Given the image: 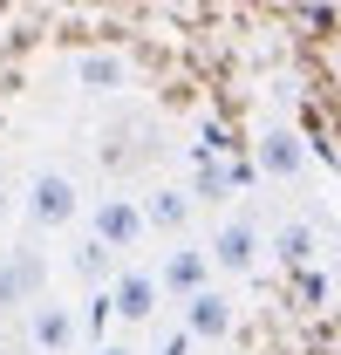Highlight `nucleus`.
<instances>
[{
	"mask_svg": "<svg viewBox=\"0 0 341 355\" xmlns=\"http://www.w3.org/2000/svg\"><path fill=\"white\" fill-rule=\"evenodd\" d=\"M89 232H96L110 253H130V246H143V232H150V219H143V198L103 191V198L89 205Z\"/></svg>",
	"mask_w": 341,
	"mask_h": 355,
	"instance_id": "obj_1",
	"label": "nucleus"
},
{
	"mask_svg": "<svg viewBox=\"0 0 341 355\" xmlns=\"http://www.w3.org/2000/svg\"><path fill=\"white\" fill-rule=\"evenodd\" d=\"M28 219L42 225V232L76 225V219H82V191H76V178H69V171H35V184H28Z\"/></svg>",
	"mask_w": 341,
	"mask_h": 355,
	"instance_id": "obj_2",
	"label": "nucleus"
},
{
	"mask_svg": "<svg viewBox=\"0 0 341 355\" xmlns=\"http://www.w3.org/2000/svg\"><path fill=\"white\" fill-rule=\"evenodd\" d=\"M76 335H82V321H76V308H69V301H35V308H28V342H35V349L42 355H69L76 349Z\"/></svg>",
	"mask_w": 341,
	"mask_h": 355,
	"instance_id": "obj_3",
	"label": "nucleus"
},
{
	"mask_svg": "<svg viewBox=\"0 0 341 355\" xmlns=\"http://www.w3.org/2000/svg\"><path fill=\"white\" fill-rule=\"evenodd\" d=\"M157 280H164L170 301H191L198 287H212V246H170L164 266H157Z\"/></svg>",
	"mask_w": 341,
	"mask_h": 355,
	"instance_id": "obj_4",
	"label": "nucleus"
},
{
	"mask_svg": "<svg viewBox=\"0 0 341 355\" xmlns=\"http://www.w3.org/2000/svg\"><path fill=\"white\" fill-rule=\"evenodd\" d=\"M110 301H116V321H157V301H164V280L143 273V266H123L110 280Z\"/></svg>",
	"mask_w": 341,
	"mask_h": 355,
	"instance_id": "obj_5",
	"label": "nucleus"
},
{
	"mask_svg": "<svg viewBox=\"0 0 341 355\" xmlns=\"http://www.w3.org/2000/svg\"><path fill=\"white\" fill-rule=\"evenodd\" d=\"M212 266H218V273H253V266H259V232L246 219H225L212 232Z\"/></svg>",
	"mask_w": 341,
	"mask_h": 355,
	"instance_id": "obj_6",
	"label": "nucleus"
},
{
	"mask_svg": "<svg viewBox=\"0 0 341 355\" xmlns=\"http://www.w3.org/2000/svg\"><path fill=\"white\" fill-rule=\"evenodd\" d=\"M232 321H239V314H232V301H225L218 287H198V294L184 301V328H191L198 342H225V335H232Z\"/></svg>",
	"mask_w": 341,
	"mask_h": 355,
	"instance_id": "obj_7",
	"label": "nucleus"
},
{
	"mask_svg": "<svg viewBox=\"0 0 341 355\" xmlns=\"http://www.w3.org/2000/svg\"><path fill=\"white\" fill-rule=\"evenodd\" d=\"M35 301H42V260L35 253L0 260V308H35Z\"/></svg>",
	"mask_w": 341,
	"mask_h": 355,
	"instance_id": "obj_8",
	"label": "nucleus"
},
{
	"mask_svg": "<svg viewBox=\"0 0 341 355\" xmlns=\"http://www.w3.org/2000/svg\"><path fill=\"white\" fill-rule=\"evenodd\" d=\"M300 164H307V150H300V137H294V130H266V137H259V171L294 178Z\"/></svg>",
	"mask_w": 341,
	"mask_h": 355,
	"instance_id": "obj_9",
	"label": "nucleus"
},
{
	"mask_svg": "<svg viewBox=\"0 0 341 355\" xmlns=\"http://www.w3.org/2000/svg\"><path fill=\"white\" fill-rule=\"evenodd\" d=\"M143 219H150V232H184V225H191V198L170 191V184H157V191L143 198Z\"/></svg>",
	"mask_w": 341,
	"mask_h": 355,
	"instance_id": "obj_10",
	"label": "nucleus"
},
{
	"mask_svg": "<svg viewBox=\"0 0 341 355\" xmlns=\"http://www.w3.org/2000/svg\"><path fill=\"white\" fill-rule=\"evenodd\" d=\"M273 253H280L287 266H307V260H314V225H307V219L280 225V232H273Z\"/></svg>",
	"mask_w": 341,
	"mask_h": 355,
	"instance_id": "obj_11",
	"label": "nucleus"
},
{
	"mask_svg": "<svg viewBox=\"0 0 341 355\" xmlns=\"http://www.w3.org/2000/svg\"><path fill=\"white\" fill-rule=\"evenodd\" d=\"M76 76H82V89H116L123 83V62H116V55H82Z\"/></svg>",
	"mask_w": 341,
	"mask_h": 355,
	"instance_id": "obj_12",
	"label": "nucleus"
},
{
	"mask_svg": "<svg viewBox=\"0 0 341 355\" xmlns=\"http://www.w3.org/2000/svg\"><path fill=\"white\" fill-rule=\"evenodd\" d=\"M110 260H116V253H110L96 232H89L82 246H76V273H82V280H103V273H110Z\"/></svg>",
	"mask_w": 341,
	"mask_h": 355,
	"instance_id": "obj_13",
	"label": "nucleus"
},
{
	"mask_svg": "<svg viewBox=\"0 0 341 355\" xmlns=\"http://www.w3.org/2000/svg\"><path fill=\"white\" fill-rule=\"evenodd\" d=\"M191 342H198L191 328H170V335H164V342H157V349H150V355H191Z\"/></svg>",
	"mask_w": 341,
	"mask_h": 355,
	"instance_id": "obj_14",
	"label": "nucleus"
},
{
	"mask_svg": "<svg viewBox=\"0 0 341 355\" xmlns=\"http://www.w3.org/2000/svg\"><path fill=\"white\" fill-rule=\"evenodd\" d=\"M96 355H143V349H130V342H96Z\"/></svg>",
	"mask_w": 341,
	"mask_h": 355,
	"instance_id": "obj_15",
	"label": "nucleus"
},
{
	"mask_svg": "<svg viewBox=\"0 0 341 355\" xmlns=\"http://www.w3.org/2000/svg\"><path fill=\"white\" fill-rule=\"evenodd\" d=\"M335 287H341V260H335Z\"/></svg>",
	"mask_w": 341,
	"mask_h": 355,
	"instance_id": "obj_16",
	"label": "nucleus"
}]
</instances>
